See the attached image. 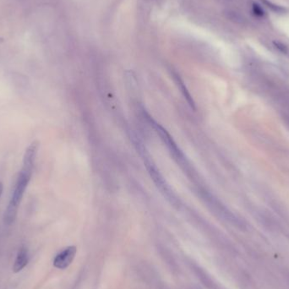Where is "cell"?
<instances>
[{
  "mask_svg": "<svg viewBox=\"0 0 289 289\" xmlns=\"http://www.w3.org/2000/svg\"><path fill=\"white\" fill-rule=\"evenodd\" d=\"M252 9H253L254 15H257L258 17H262V16H264V15H265L264 9H263L261 7L259 6V4H257V3H253Z\"/></svg>",
  "mask_w": 289,
  "mask_h": 289,
  "instance_id": "8992f818",
  "label": "cell"
},
{
  "mask_svg": "<svg viewBox=\"0 0 289 289\" xmlns=\"http://www.w3.org/2000/svg\"><path fill=\"white\" fill-rule=\"evenodd\" d=\"M2 193H3V185L0 182V197L2 195Z\"/></svg>",
  "mask_w": 289,
  "mask_h": 289,
  "instance_id": "ba28073f",
  "label": "cell"
},
{
  "mask_svg": "<svg viewBox=\"0 0 289 289\" xmlns=\"http://www.w3.org/2000/svg\"><path fill=\"white\" fill-rule=\"evenodd\" d=\"M33 167H34L33 166L23 164V167L20 172L18 179L15 184L12 196L10 198L9 205L7 206L3 215V222L6 225H11L14 224V222L16 219L19 206L24 195L25 191L27 190V185L30 182L31 178L32 175Z\"/></svg>",
  "mask_w": 289,
  "mask_h": 289,
  "instance_id": "6da1fadb",
  "label": "cell"
},
{
  "mask_svg": "<svg viewBox=\"0 0 289 289\" xmlns=\"http://www.w3.org/2000/svg\"><path fill=\"white\" fill-rule=\"evenodd\" d=\"M273 44L275 45V47L278 49V50L283 53V54H287L288 53V48L285 44H283L282 42H277V41H274Z\"/></svg>",
  "mask_w": 289,
  "mask_h": 289,
  "instance_id": "52a82bcc",
  "label": "cell"
},
{
  "mask_svg": "<svg viewBox=\"0 0 289 289\" xmlns=\"http://www.w3.org/2000/svg\"><path fill=\"white\" fill-rule=\"evenodd\" d=\"M28 262H29L28 250L26 247H21L19 250L17 257L15 259V264L13 266V271L15 273H18L27 266Z\"/></svg>",
  "mask_w": 289,
  "mask_h": 289,
  "instance_id": "277c9868",
  "label": "cell"
},
{
  "mask_svg": "<svg viewBox=\"0 0 289 289\" xmlns=\"http://www.w3.org/2000/svg\"><path fill=\"white\" fill-rule=\"evenodd\" d=\"M154 127H155L158 134H159V135L161 136V140H163L164 143H166L168 149L173 152V157L176 159H179V162L185 161V157L183 155L182 152L179 149V147L177 146L176 144L174 143V141L171 138L169 134L167 133V130H165L161 126H159L158 124L155 122H154Z\"/></svg>",
  "mask_w": 289,
  "mask_h": 289,
  "instance_id": "7a4b0ae2",
  "label": "cell"
},
{
  "mask_svg": "<svg viewBox=\"0 0 289 289\" xmlns=\"http://www.w3.org/2000/svg\"><path fill=\"white\" fill-rule=\"evenodd\" d=\"M261 2H262L264 4H265V6L268 7L269 9H271L272 11H274L276 13H283L286 9L283 8V7L279 6V5H277V4H275V3H272L268 0H260Z\"/></svg>",
  "mask_w": 289,
  "mask_h": 289,
  "instance_id": "5b68a950",
  "label": "cell"
},
{
  "mask_svg": "<svg viewBox=\"0 0 289 289\" xmlns=\"http://www.w3.org/2000/svg\"><path fill=\"white\" fill-rule=\"evenodd\" d=\"M75 254H76V248L75 246L66 248L65 250H64L57 255L54 260V266L61 270L67 268L75 258Z\"/></svg>",
  "mask_w": 289,
  "mask_h": 289,
  "instance_id": "3957f363",
  "label": "cell"
}]
</instances>
